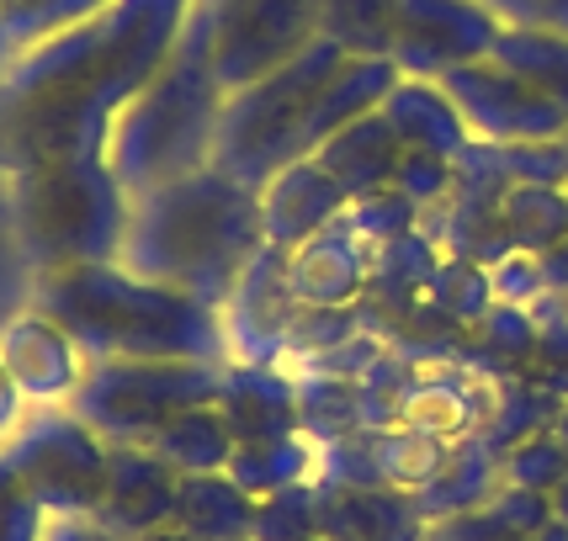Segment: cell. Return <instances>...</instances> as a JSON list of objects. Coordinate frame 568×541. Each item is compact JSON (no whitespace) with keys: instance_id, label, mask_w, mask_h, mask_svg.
Listing matches in <instances>:
<instances>
[{"instance_id":"obj_1","label":"cell","mask_w":568,"mask_h":541,"mask_svg":"<svg viewBox=\"0 0 568 541\" xmlns=\"http://www.w3.org/2000/svg\"><path fill=\"white\" fill-rule=\"evenodd\" d=\"M197 0H112L0 74V165L101 154L128 101L165 70Z\"/></svg>"},{"instance_id":"obj_2","label":"cell","mask_w":568,"mask_h":541,"mask_svg":"<svg viewBox=\"0 0 568 541\" xmlns=\"http://www.w3.org/2000/svg\"><path fill=\"white\" fill-rule=\"evenodd\" d=\"M32 303L74 335L91 361H223V308L149 282L123 261L38 270Z\"/></svg>"},{"instance_id":"obj_3","label":"cell","mask_w":568,"mask_h":541,"mask_svg":"<svg viewBox=\"0 0 568 541\" xmlns=\"http://www.w3.org/2000/svg\"><path fill=\"white\" fill-rule=\"evenodd\" d=\"M261 245H266L261 192H250L245 181H234L219 165H202L133 197L118 261L149 282H171L181 293L223 308L245 282Z\"/></svg>"},{"instance_id":"obj_4","label":"cell","mask_w":568,"mask_h":541,"mask_svg":"<svg viewBox=\"0 0 568 541\" xmlns=\"http://www.w3.org/2000/svg\"><path fill=\"white\" fill-rule=\"evenodd\" d=\"M223 101H229V91L213 70V11L197 6L186 17V32L165 59V70L112 123L106 160L128 186V197H144L165 181H181V175L213 165Z\"/></svg>"},{"instance_id":"obj_5","label":"cell","mask_w":568,"mask_h":541,"mask_svg":"<svg viewBox=\"0 0 568 541\" xmlns=\"http://www.w3.org/2000/svg\"><path fill=\"white\" fill-rule=\"evenodd\" d=\"M128 218H133V197L112 171L106 149L11 175V228L32 270L118 261Z\"/></svg>"},{"instance_id":"obj_6","label":"cell","mask_w":568,"mask_h":541,"mask_svg":"<svg viewBox=\"0 0 568 541\" xmlns=\"http://www.w3.org/2000/svg\"><path fill=\"white\" fill-rule=\"evenodd\" d=\"M351 53L341 43H308L293 64L272 70L266 80H255L245 91L223 101V123H219V149L213 165L229 171L234 181H245L250 192H261L276 171H287L293 160H308L303 133L314 118V101L324 96V85L341 74Z\"/></svg>"},{"instance_id":"obj_7","label":"cell","mask_w":568,"mask_h":541,"mask_svg":"<svg viewBox=\"0 0 568 541\" xmlns=\"http://www.w3.org/2000/svg\"><path fill=\"white\" fill-rule=\"evenodd\" d=\"M219 361H91L70 409L112 446H149L175 415L219 404Z\"/></svg>"},{"instance_id":"obj_8","label":"cell","mask_w":568,"mask_h":541,"mask_svg":"<svg viewBox=\"0 0 568 541\" xmlns=\"http://www.w3.org/2000/svg\"><path fill=\"white\" fill-rule=\"evenodd\" d=\"M0 457L22 472L49 516H97L112 441L97 436L74 409H32L0 441Z\"/></svg>"},{"instance_id":"obj_9","label":"cell","mask_w":568,"mask_h":541,"mask_svg":"<svg viewBox=\"0 0 568 541\" xmlns=\"http://www.w3.org/2000/svg\"><path fill=\"white\" fill-rule=\"evenodd\" d=\"M213 11V70L223 91H245L320 43L324 0H223Z\"/></svg>"},{"instance_id":"obj_10","label":"cell","mask_w":568,"mask_h":541,"mask_svg":"<svg viewBox=\"0 0 568 541\" xmlns=\"http://www.w3.org/2000/svg\"><path fill=\"white\" fill-rule=\"evenodd\" d=\"M499 32H505V22L489 0H398L388 59L398 64V74L446 80L463 64L495 59Z\"/></svg>"},{"instance_id":"obj_11","label":"cell","mask_w":568,"mask_h":541,"mask_svg":"<svg viewBox=\"0 0 568 541\" xmlns=\"http://www.w3.org/2000/svg\"><path fill=\"white\" fill-rule=\"evenodd\" d=\"M442 85H446V96L457 101L468 133L484 139V144H547V139H564L568 133L564 112L531 80H520L499 59L463 64V70L446 74Z\"/></svg>"},{"instance_id":"obj_12","label":"cell","mask_w":568,"mask_h":541,"mask_svg":"<svg viewBox=\"0 0 568 541\" xmlns=\"http://www.w3.org/2000/svg\"><path fill=\"white\" fill-rule=\"evenodd\" d=\"M0 367L32 409H70V398L80 394L91 371V356L74 345L64 324L32 303L27 314H17L0 329Z\"/></svg>"},{"instance_id":"obj_13","label":"cell","mask_w":568,"mask_h":541,"mask_svg":"<svg viewBox=\"0 0 568 541\" xmlns=\"http://www.w3.org/2000/svg\"><path fill=\"white\" fill-rule=\"evenodd\" d=\"M175 493H181V472L154 446H112L97 520L139 541L175 520Z\"/></svg>"},{"instance_id":"obj_14","label":"cell","mask_w":568,"mask_h":541,"mask_svg":"<svg viewBox=\"0 0 568 541\" xmlns=\"http://www.w3.org/2000/svg\"><path fill=\"white\" fill-rule=\"evenodd\" d=\"M372 255L377 249L356 228L329 223L324 234L287 249V293L297 308H351L372 287Z\"/></svg>"},{"instance_id":"obj_15","label":"cell","mask_w":568,"mask_h":541,"mask_svg":"<svg viewBox=\"0 0 568 541\" xmlns=\"http://www.w3.org/2000/svg\"><path fill=\"white\" fill-rule=\"evenodd\" d=\"M351 207L346 186L324 171L320 160H293L287 171H276L261 186V228H266V245L276 249H297L303 239L324 234L329 223H341V213Z\"/></svg>"},{"instance_id":"obj_16","label":"cell","mask_w":568,"mask_h":541,"mask_svg":"<svg viewBox=\"0 0 568 541\" xmlns=\"http://www.w3.org/2000/svg\"><path fill=\"white\" fill-rule=\"evenodd\" d=\"M430 520L420 516L415 493L394 483L320 493V537L324 541H425Z\"/></svg>"},{"instance_id":"obj_17","label":"cell","mask_w":568,"mask_h":541,"mask_svg":"<svg viewBox=\"0 0 568 541\" xmlns=\"http://www.w3.org/2000/svg\"><path fill=\"white\" fill-rule=\"evenodd\" d=\"M383 118L398 133L404 149H430L446 160H463L473 144L468 123L457 112V101L446 96L442 80H415V74H398V85L383 101Z\"/></svg>"},{"instance_id":"obj_18","label":"cell","mask_w":568,"mask_h":541,"mask_svg":"<svg viewBox=\"0 0 568 541\" xmlns=\"http://www.w3.org/2000/svg\"><path fill=\"white\" fill-rule=\"evenodd\" d=\"M499 451L484 430H473L463 446H452V457L442 462V472L415 489V504H420L425 520H452V516H468V510H484L495 489L505 483L499 478Z\"/></svg>"},{"instance_id":"obj_19","label":"cell","mask_w":568,"mask_h":541,"mask_svg":"<svg viewBox=\"0 0 568 541\" xmlns=\"http://www.w3.org/2000/svg\"><path fill=\"white\" fill-rule=\"evenodd\" d=\"M398 85V64L394 59H346L341 74L324 85V96L314 101V118H308V133H303V149L320 154L341 127L362 123L372 112H383L388 91Z\"/></svg>"},{"instance_id":"obj_20","label":"cell","mask_w":568,"mask_h":541,"mask_svg":"<svg viewBox=\"0 0 568 541\" xmlns=\"http://www.w3.org/2000/svg\"><path fill=\"white\" fill-rule=\"evenodd\" d=\"M219 409L234 425L240 446L282 441V436H297V425H303V404H297L293 382H282L272 371H223Z\"/></svg>"},{"instance_id":"obj_21","label":"cell","mask_w":568,"mask_h":541,"mask_svg":"<svg viewBox=\"0 0 568 541\" xmlns=\"http://www.w3.org/2000/svg\"><path fill=\"white\" fill-rule=\"evenodd\" d=\"M314 160H320L324 171L346 186V197H372V192L394 186V171H398V160H404V144H398V133L388 127V118H383V112H372V118H362V123L341 127V133L314 154Z\"/></svg>"},{"instance_id":"obj_22","label":"cell","mask_w":568,"mask_h":541,"mask_svg":"<svg viewBox=\"0 0 568 541\" xmlns=\"http://www.w3.org/2000/svg\"><path fill=\"white\" fill-rule=\"evenodd\" d=\"M255 504L229 472H192L175 493V520L197 541H250L255 537Z\"/></svg>"},{"instance_id":"obj_23","label":"cell","mask_w":568,"mask_h":541,"mask_svg":"<svg viewBox=\"0 0 568 541\" xmlns=\"http://www.w3.org/2000/svg\"><path fill=\"white\" fill-rule=\"evenodd\" d=\"M154 451L171 462L181 478H192V472H229L234 462V425L223 419L219 404H202V409H186V415H175L160 436H154Z\"/></svg>"},{"instance_id":"obj_24","label":"cell","mask_w":568,"mask_h":541,"mask_svg":"<svg viewBox=\"0 0 568 541\" xmlns=\"http://www.w3.org/2000/svg\"><path fill=\"white\" fill-rule=\"evenodd\" d=\"M499 64H510L520 80H531L558 112L568 118V32H542V27H505L499 32Z\"/></svg>"},{"instance_id":"obj_25","label":"cell","mask_w":568,"mask_h":541,"mask_svg":"<svg viewBox=\"0 0 568 541\" xmlns=\"http://www.w3.org/2000/svg\"><path fill=\"white\" fill-rule=\"evenodd\" d=\"M229 478L250 493V499H266V493H282V489H297L314 478V446L297 436H282V441H250L234 451L229 462Z\"/></svg>"},{"instance_id":"obj_26","label":"cell","mask_w":568,"mask_h":541,"mask_svg":"<svg viewBox=\"0 0 568 541\" xmlns=\"http://www.w3.org/2000/svg\"><path fill=\"white\" fill-rule=\"evenodd\" d=\"M499 223L516 249L547 255L568 239V186H510L499 202Z\"/></svg>"},{"instance_id":"obj_27","label":"cell","mask_w":568,"mask_h":541,"mask_svg":"<svg viewBox=\"0 0 568 541\" xmlns=\"http://www.w3.org/2000/svg\"><path fill=\"white\" fill-rule=\"evenodd\" d=\"M398 0H324L320 38L341 43L351 59H388L394 53Z\"/></svg>"},{"instance_id":"obj_28","label":"cell","mask_w":568,"mask_h":541,"mask_svg":"<svg viewBox=\"0 0 568 541\" xmlns=\"http://www.w3.org/2000/svg\"><path fill=\"white\" fill-rule=\"evenodd\" d=\"M425 293L436 303V314H452L463 324H478L489 308H495V282H489V266H478L468 255H452L436 266V276L425 282Z\"/></svg>"},{"instance_id":"obj_29","label":"cell","mask_w":568,"mask_h":541,"mask_svg":"<svg viewBox=\"0 0 568 541\" xmlns=\"http://www.w3.org/2000/svg\"><path fill=\"white\" fill-rule=\"evenodd\" d=\"M552 409H558V398H547L537 382H510V388L489 404L484 436H489L499 451H510L516 441H526V436L547 430V425H552Z\"/></svg>"},{"instance_id":"obj_30","label":"cell","mask_w":568,"mask_h":541,"mask_svg":"<svg viewBox=\"0 0 568 541\" xmlns=\"http://www.w3.org/2000/svg\"><path fill=\"white\" fill-rule=\"evenodd\" d=\"M420 218H425V213L404 197L398 186H383V192H372V197H351V207L341 213V223H346V228H356L372 249L394 245V239H404V234H415V228H420Z\"/></svg>"},{"instance_id":"obj_31","label":"cell","mask_w":568,"mask_h":541,"mask_svg":"<svg viewBox=\"0 0 568 541\" xmlns=\"http://www.w3.org/2000/svg\"><path fill=\"white\" fill-rule=\"evenodd\" d=\"M320 537V489L297 483V489L266 493L255 504V537L250 541H314Z\"/></svg>"},{"instance_id":"obj_32","label":"cell","mask_w":568,"mask_h":541,"mask_svg":"<svg viewBox=\"0 0 568 541\" xmlns=\"http://www.w3.org/2000/svg\"><path fill=\"white\" fill-rule=\"evenodd\" d=\"M564 472H568V451H564V441H558L552 430H537V436L516 441L505 457H499V478H505V483H516V489L552 493L558 483H564Z\"/></svg>"},{"instance_id":"obj_33","label":"cell","mask_w":568,"mask_h":541,"mask_svg":"<svg viewBox=\"0 0 568 541\" xmlns=\"http://www.w3.org/2000/svg\"><path fill=\"white\" fill-rule=\"evenodd\" d=\"M394 186L415 202L420 213H430V207H442V202L457 192V160L430 154V149H404V160H398V171H394Z\"/></svg>"},{"instance_id":"obj_34","label":"cell","mask_w":568,"mask_h":541,"mask_svg":"<svg viewBox=\"0 0 568 541\" xmlns=\"http://www.w3.org/2000/svg\"><path fill=\"white\" fill-rule=\"evenodd\" d=\"M49 510L27 489V478L0 457V541H43L49 537Z\"/></svg>"},{"instance_id":"obj_35","label":"cell","mask_w":568,"mask_h":541,"mask_svg":"<svg viewBox=\"0 0 568 541\" xmlns=\"http://www.w3.org/2000/svg\"><path fill=\"white\" fill-rule=\"evenodd\" d=\"M478 335L489 350H505V356H537V345H542V329L531 319V308H520V303H495L478 319Z\"/></svg>"},{"instance_id":"obj_36","label":"cell","mask_w":568,"mask_h":541,"mask_svg":"<svg viewBox=\"0 0 568 541\" xmlns=\"http://www.w3.org/2000/svg\"><path fill=\"white\" fill-rule=\"evenodd\" d=\"M489 516L505 525V531H516V537H537L547 520H552V499L547 493H537V489H516V483H499L495 489V499L484 504Z\"/></svg>"},{"instance_id":"obj_37","label":"cell","mask_w":568,"mask_h":541,"mask_svg":"<svg viewBox=\"0 0 568 541\" xmlns=\"http://www.w3.org/2000/svg\"><path fill=\"white\" fill-rule=\"evenodd\" d=\"M489 282H495V297L499 303H531L537 293H547L542 282V261L537 255H526V249H510V255H499L495 266H489Z\"/></svg>"},{"instance_id":"obj_38","label":"cell","mask_w":568,"mask_h":541,"mask_svg":"<svg viewBox=\"0 0 568 541\" xmlns=\"http://www.w3.org/2000/svg\"><path fill=\"white\" fill-rule=\"evenodd\" d=\"M425 541H526V537L505 531L489 510H468V516H452V520H430Z\"/></svg>"},{"instance_id":"obj_39","label":"cell","mask_w":568,"mask_h":541,"mask_svg":"<svg viewBox=\"0 0 568 541\" xmlns=\"http://www.w3.org/2000/svg\"><path fill=\"white\" fill-rule=\"evenodd\" d=\"M505 27H542V32H568V0H489Z\"/></svg>"},{"instance_id":"obj_40","label":"cell","mask_w":568,"mask_h":541,"mask_svg":"<svg viewBox=\"0 0 568 541\" xmlns=\"http://www.w3.org/2000/svg\"><path fill=\"white\" fill-rule=\"evenodd\" d=\"M43 541H133V537L112 531V525H101L97 516H53Z\"/></svg>"},{"instance_id":"obj_41","label":"cell","mask_w":568,"mask_h":541,"mask_svg":"<svg viewBox=\"0 0 568 541\" xmlns=\"http://www.w3.org/2000/svg\"><path fill=\"white\" fill-rule=\"evenodd\" d=\"M22 404H27V398L17 394V382H11V377H6V367H0V441H6V436H11V430L27 419Z\"/></svg>"},{"instance_id":"obj_42","label":"cell","mask_w":568,"mask_h":541,"mask_svg":"<svg viewBox=\"0 0 568 541\" xmlns=\"http://www.w3.org/2000/svg\"><path fill=\"white\" fill-rule=\"evenodd\" d=\"M537 261H542L547 293H564L568 297V239H564V245H552L547 255H537Z\"/></svg>"},{"instance_id":"obj_43","label":"cell","mask_w":568,"mask_h":541,"mask_svg":"<svg viewBox=\"0 0 568 541\" xmlns=\"http://www.w3.org/2000/svg\"><path fill=\"white\" fill-rule=\"evenodd\" d=\"M547 499H552V520H564V525H568V472H564V483L547 493Z\"/></svg>"},{"instance_id":"obj_44","label":"cell","mask_w":568,"mask_h":541,"mask_svg":"<svg viewBox=\"0 0 568 541\" xmlns=\"http://www.w3.org/2000/svg\"><path fill=\"white\" fill-rule=\"evenodd\" d=\"M547 430H552V436L564 441V451H568V398L558 404V409H552V425H547Z\"/></svg>"},{"instance_id":"obj_45","label":"cell","mask_w":568,"mask_h":541,"mask_svg":"<svg viewBox=\"0 0 568 541\" xmlns=\"http://www.w3.org/2000/svg\"><path fill=\"white\" fill-rule=\"evenodd\" d=\"M139 541H197V537L181 531V525H160V531H149V537H139Z\"/></svg>"},{"instance_id":"obj_46","label":"cell","mask_w":568,"mask_h":541,"mask_svg":"<svg viewBox=\"0 0 568 541\" xmlns=\"http://www.w3.org/2000/svg\"><path fill=\"white\" fill-rule=\"evenodd\" d=\"M531 541H568V525H564V520H547V525Z\"/></svg>"},{"instance_id":"obj_47","label":"cell","mask_w":568,"mask_h":541,"mask_svg":"<svg viewBox=\"0 0 568 541\" xmlns=\"http://www.w3.org/2000/svg\"><path fill=\"white\" fill-rule=\"evenodd\" d=\"M197 6H223V0H197Z\"/></svg>"},{"instance_id":"obj_48","label":"cell","mask_w":568,"mask_h":541,"mask_svg":"<svg viewBox=\"0 0 568 541\" xmlns=\"http://www.w3.org/2000/svg\"><path fill=\"white\" fill-rule=\"evenodd\" d=\"M564 149H568V133H564Z\"/></svg>"},{"instance_id":"obj_49","label":"cell","mask_w":568,"mask_h":541,"mask_svg":"<svg viewBox=\"0 0 568 541\" xmlns=\"http://www.w3.org/2000/svg\"><path fill=\"white\" fill-rule=\"evenodd\" d=\"M314 541H324V537H314Z\"/></svg>"}]
</instances>
